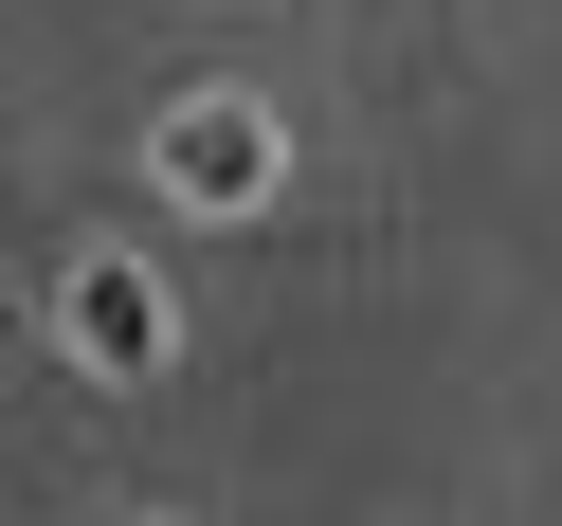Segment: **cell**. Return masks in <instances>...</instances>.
I'll return each mask as SVG.
<instances>
[{
  "label": "cell",
  "mask_w": 562,
  "mask_h": 526,
  "mask_svg": "<svg viewBox=\"0 0 562 526\" xmlns=\"http://www.w3.org/2000/svg\"><path fill=\"white\" fill-rule=\"evenodd\" d=\"M164 200H182V219H255L272 200V110H236V91L164 110Z\"/></svg>",
  "instance_id": "6da1fadb"
},
{
  "label": "cell",
  "mask_w": 562,
  "mask_h": 526,
  "mask_svg": "<svg viewBox=\"0 0 562 526\" xmlns=\"http://www.w3.org/2000/svg\"><path fill=\"white\" fill-rule=\"evenodd\" d=\"M55 327H74V363H110V381L164 363V291H146L127 255H74V272H55Z\"/></svg>",
  "instance_id": "7a4b0ae2"
}]
</instances>
